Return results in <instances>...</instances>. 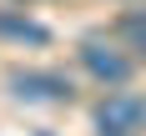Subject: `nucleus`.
<instances>
[{"instance_id": "1", "label": "nucleus", "mask_w": 146, "mask_h": 136, "mask_svg": "<svg viewBox=\"0 0 146 136\" xmlns=\"http://www.w3.org/2000/svg\"><path fill=\"white\" fill-rule=\"evenodd\" d=\"M96 131L101 136H141L146 131V96L136 91H116L96 106Z\"/></svg>"}, {"instance_id": "2", "label": "nucleus", "mask_w": 146, "mask_h": 136, "mask_svg": "<svg viewBox=\"0 0 146 136\" xmlns=\"http://www.w3.org/2000/svg\"><path fill=\"white\" fill-rule=\"evenodd\" d=\"M76 56H81L86 76H91V81H101V86H126V81H131V56L116 50L111 40H101V35H86Z\"/></svg>"}, {"instance_id": "3", "label": "nucleus", "mask_w": 146, "mask_h": 136, "mask_svg": "<svg viewBox=\"0 0 146 136\" xmlns=\"http://www.w3.org/2000/svg\"><path fill=\"white\" fill-rule=\"evenodd\" d=\"M5 86H10V96H20V101H71L76 96L71 76H60V71H10Z\"/></svg>"}, {"instance_id": "4", "label": "nucleus", "mask_w": 146, "mask_h": 136, "mask_svg": "<svg viewBox=\"0 0 146 136\" xmlns=\"http://www.w3.org/2000/svg\"><path fill=\"white\" fill-rule=\"evenodd\" d=\"M0 35L15 45H50V30L30 15H15V10H0Z\"/></svg>"}, {"instance_id": "5", "label": "nucleus", "mask_w": 146, "mask_h": 136, "mask_svg": "<svg viewBox=\"0 0 146 136\" xmlns=\"http://www.w3.org/2000/svg\"><path fill=\"white\" fill-rule=\"evenodd\" d=\"M121 40L131 45L136 56H146V10H136V15H126V20H121Z\"/></svg>"}]
</instances>
